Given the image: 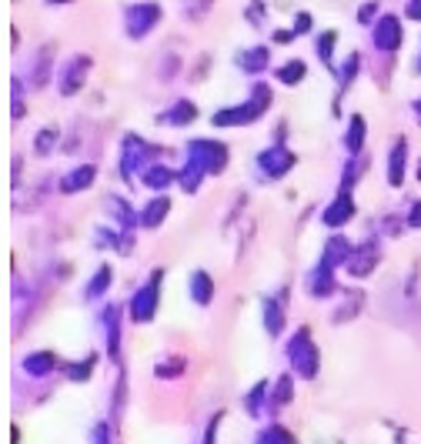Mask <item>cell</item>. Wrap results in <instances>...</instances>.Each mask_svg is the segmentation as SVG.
I'll return each mask as SVG.
<instances>
[{
    "label": "cell",
    "mask_w": 421,
    "mask_h": 444,
    "mask_svg": "<svg viewBox=\"0 0 421 444\" xmlns=\"http://www.w3.org/2000/svg\"><path fill=\"white\" fill-rule=\"evenodd\" d=\"M271 104V87H254V101L251 104H241V107H228V110H221L214 114V124L221 127H237V124H251L254 117H261L264 114V107Z\"/></svg>",
    "instance_id": "6da1fadb"
},
{
    "label": "cell",
    "mask_w": 421,
    "mask_h": 444,
    "mask_svg": "<svg viewBox=\"0 0 421 444\" xmlns=\"http://www.w3.org/2000/svg\"><path fill=\"white\" fill-rule=\"evenodd\" d=\"M157 20H161V7L157 3H137L127 10V37H148L151 27H157Z\"/></svg>",
    "instance_id": "7a4b0ae2"
},
{
    "label": "cell",
    "mask_w": 421,
    "mask_h": 444,
    "mask_svg": "<svg viewBox=\"0 0 421 444\" xmlns=\"http://www.w3.org/2000/svg\"><path fill=\"white\" fill-rule=\"evenodd\" d=\"M374 47L385 54L402 47V20L395 17V14H385V17L378 20V27H374Z\"/></svg>",
    "instance_id": "3957f363"
},
{
    "label": "cell",
    "mask_w": 421,
    "mask_h": 444,
    "mask_svg": "<svg viewBox=\"0 0 421 444\" xmlns=\"http://www.w3.org/2000/svg\"><path fill=\"white\" fill-rule=\"evenodd\" d=\"M291 361H294V368H298L304 377H311L318 371V351H315V344L308 341V331H301L298 341L291 344Z\"/></svg>",
    "instance_id": "277c9868"
},
{
    "label": "cell",
    "mask_w": 421,
    "mask_h": 444,
    "mask_svg": "<svg viewBox=\"0 0 421 444\" xmlns=\"http://www.w3.org/2000/svg\"><path fill=\"white\" fill-rule=\"evenodd\" d=\"M87 67H90V57H74L67 67H64V74H61V94H64V97H74V94L84 87Z\"/></svg>",
    "instance_id": "5b68a950"
},
{
    "label": "cell",
    "mask_w": 421,
    "mask_h": 444,
    "mask_svg": "<svg viewBox=\"0 0 421 444\" xmlns=\"http://www.w3.org/2000/svg\"><path fill=\"white\" fill-rule=\"evenodd\" d=\"M194 164L204 167V171H221L228 164V154H224V144H211V140H198L194 144Z\"/></svg>",
    "instance_id": "8992f818"
},
{
    "label": "cell",
    "mask_w": 421,
    "mask_h": 444,
    "mask_svg": "<svg viewBox=\"0 0 421 444\" xmlns=\"http://www.w3.org/2000/svg\"><path fill=\"white\" fill-rule=\"evenodd\" d=\"M157 277L161 274H154V281L148 288H141L134 294V301H131V314H134V321H151L154 311H157Z\"/></svg>",
    "instance_id": "52a82bcc"
},
{
    "label": "cell",
    "mask_w": 421,
    "mask_h": 444,
    "mask_svg": "<svg viewBox=\"0 0 421 444\" xmlns=\"http://www.w3.org/2000/svg\"><path fill=\"white\" fill-rule=\"evenodd\" d=\"M351 214H354L351 197H348V194H341V197H337L335 204H331L328 211H324V224H328V227H341V224L348 221Z\"/></svg>",
    "instance_id": "ba28073f"
},
{
    "label": "cell",
    "mask_w": 421,
    "mask_h": 444,
    "mask_svg": "<svg viewBox=\"0 0 421 444\" xmlns=\"http://www.w3.org/2000/svg\"><path fill=\"white\" fill-rule=\"evenodd\" d=\"M374 261H378V251H374V244H365V247H358L354 251V261H348V268H351V274H368L371 268H374Z\"/></svg>",
    "instance_id": "9c48e42d"
},
{
    "label": "cell",
    "mask_w": 421,
    "mask_h": 444,
    "mask_svg": "<svg viewBox=\"0 0 421 444\" xmlns=\"http://www.w3.org/2000/svg\"><path fill=\"white\" fill-rule=\"evenodd\" d=\"M404 161H408V144L398 140V144H395V151H391V167H388V174H391L388 181H391L395 188L404 181Z\"/></svg>",
    "instance_id": "30bf717a"
},
{
    "label": "cell",
    "mask_w": 421,
    "mask_h": 444,
    "mask_svg": "<svg viewBox=\"0 0 421 444\" xmlns=\"http://www.w3.org/2000/svg\"><path fill=\"white\" fill-rule=\"evenodd\" d=\"M268 57H271L268 47H254V51H244V54H241V57H237V64L248 70V74H257V70L268 67Z\"/></svg>",
    "instance_id": "8fae6325"
},
{
    "label": "cell",
    "mask_w": 421,
    "mask_h": 444,
    "mask_svg": "<svg viewBox=\"0 0 421 444\" xmlns=\"http://www.w3.org/2000/svg\"><path fill=\"white\" fill-rule=\"evenodd\" d=\"M261 164L271 171V177H278V174H285L287 167L294 164V154H287V151H281V147H278V151H271V154L261 157Z\"/></svg>",
    "instance_id": "7c38bea8"
},
{
    "label": "cell",
    "mask_w": 421,
    "mask_h": 444,
    "mask_svg": "<svg viewBox=\"0 0 421 444\" xmlns=\"http://www.w3.org/2000/svg\"><path fill=\"white\" fill-rule=\"evenodd\" d=\"M191 294H194V301H198V304H207V301H211L214 288H211V277H207L204 271L191 274Z\"/></svg>",
    "instance_id": "4fadbf2b"
},
{
    "label": "cell",
    "mask_w": 421,
    "mask_h": 444,
    "mask_svg": "<svg viewBox=\"0 0 421 444\" xmlns=\"http://www.w3.org/2000/svg\"><path fill=\"white\" fill-rule=\"evenodd\" d=\"M344 144H348V151H351V154H358V151H361V144H365V120L358 117V114L351 117V127H348Z\"/></svg>",
    "instance_id": "5bb4252c"
},
{
    "label": "cell",
    "mask_w": 421,
    "mask_h": 444,
    "mask_svg": "<svg viewBox=\"0 0 421 444\" xmlns=\"http://www.w3.org/2000/svg\"><path fill=\"white\" fill-rule=\"evenodd\" d=\"M304 60H287L285 67L278 70V81L281 84H298V81H304Z\"/></svg>",
    "instance_id": "9a60e30c"
},
{
    "label": "cell",
    "mask_w": 421,
    "mask_h": 444,
    "mask_svg": "<svg viewBox=\"0 0 421 444\" xmlns=\"http://www.w3.org/2000/svg\"><path fill=\"white\" fill-rule=\"evenodd\" d=\"M194 114H198V110H194V104H191V101H181V104H177V107H174V110L168 114V124H174V127H184V124H191V120H194Z\"/></svg>",
    "instance_id": "2e32d148"
},
{
    "label": "cell",
    "mask_w": 421,
    "mask_h": 444,
    "mask_svg": "<svg viewBox=\"0 0 421 444\" xmlns=\"http://www.w3.org/2000/svg\"><path fill=\"white\" fill-rule=\"evenodd\" d=\"M90 181H94V167L87 164V167H77V171L70 174V177L64 181V184H61V188H64V190L70 194V190H77V188H87Z\"/></svg>",
    "instance_id": "e0dca14e"
},
{
    "label": "cell",
    "mask_w": 421,
    "mask_h": 444,
    "mask_svg": "<svg viewBox=\"0 0 421 444\" xmlns=\"http://www.w3.org/2000/svg\"><path fill=\"white\" fill-rule=\"evenodd\" d=\"M164 214H168V197H157V201H151V207L144 211V224H148V227H154V224L161 221Z\"/></svg>",
    "instance_id": "ac0fdd59"
},
{
    "label": "cell",
    "mask_w": 421,
    "mask_h": 444,
    "mask_svg": "<svg viewBox=\"0 0 421 444\" xmlns=\"http://www.w3.org/2000/svg\"><path fill=\"white\" fill-rule=\"evenodd\" d=\"M335 31H324V34L318 37V57L321 60H324V64H328V60H331V51H335Z\"/></svg>",
    "instance_id": "d6986e66"
},
{
    "label": "cell",
    "mask_w": 421,
    "mask_h": 444,
    "mask_svg": "<svg viewBox=\"0 0 421 444\" xmlns=\"http://www.w3.org/2000/svg\"><path fill=\"white\" fill-rule=\"evenodd\" d=\"M54 364V354H34V358H27V371H34V375H47Z\"/></svg>",
    "instance_id": "ffe728a7"
},
{
    "label": "cell",
    "mask_w": 421,
    "mask_h": 444,
    "mask_svg": "<svg viewBox=\"0 0 421 444\" xmlns=\"http://www.w3.org/2000/svg\"><path fill=\"white\" fill-rule=\"evenodd\" d=\"M341 254L351 257V247H348L341 238H335L331 244H328V264H337V261H341Z\"/></svg>",
    "instance_id": "44dd1931"
},
{
    "label": "cell",
    "mask_w": 421,
    "mask_h": 444,
    "mask_svg": "<svg viewBox=\"0 0 421 444\" xmlns=\"http://www.w3.org/2000/svg\"><path fill=\"white\" fill-rule=\"evenodd\" d=\"M170 177H174V174H170L168 167H154V171L148 174V177H144V181H148V184H151V188H164V184H170Z\"/></svg>",
    "instance_id": "7402d4cb"
},
{
    "label": "cell",
    "mask_w": 421,
    "mask_h": 444,
    "mask_svg": "<svg viewBox=\"0 0 421 444\" xmlns=\"http://www.w3.org/2000/svg\"><path fill=\"white\" fill-rule=\"evenodd\" d=\"M315 294H328V290H331V271H328V268H321L318 274H315Z\"/></svg>",
    "instance_id": "603a6c76"
},
{
    "label": "cell",
    "mask_w": 421,
    "mask_h": 444,
    "mask_svg": "<svg viewBox=\"0 0 421 444\" xmlns=\"http://www.w3.org/2000/svg\"><path fill=\"white\" fill-rule=\"evenodd\" d=\"M107 277H111V268H101V271H97V277H94V284H90V290H87V294H90V297H97V294H101V290L107 288Z\"/></svg>",
    "instance_id": "cb8c5ba5"
},
{
    "label": "cell",
    "mask_w": 421,
    "mask_h": 444,
    "mask_svg": "<svg viewBox=\"0 0 421 444\" xmlns=\"http://www.w3.org/2000/svg\"><path fill=\"white\" fill-rule=\"evenodd\" d=\"M211 3H214V0H184V10L191 14V17H201Z\"/></svg>",
    "instance_id": "d4e9b609"
},
{
    "label": "cell",
    "mask_w": 421,
    "mask_h": 444,
    "mask_svg": "<svg viewBox=\"0 0 421 444\" xmlns=\"http://www.w3.org/2000/svg\"><path fill=\"white\" fill-rule=\"evenodd\" d=\"M57 140L54 131H44V134H37V154H51V144Z\"/></svg>",
    "instance_id": "484cf974"
},
{
    "label": "cell",
    "mask_w": 421,
    "mask_h": 444,
    "mask_svg": "<svg viewBox=\"0 0 421 444\" xmlns=\"http://www.w3.org/2000/svg\"><path fill=\"white\" fill-rule=\"evenodd\" d=\"M268 327L274 331V334L281 331V311H278V304H274V301H268Z\"/></svg>",
    "instance_id": "4316f807"
},
{
    "label": "cell",
    "mask_w": 421,
    "mask_h": 444,
    "mask_svg": "<svg viewBox=\"0 0 421 444\" xmlns=\"http://www.w3.org/2000/svg\"><path fill=\"white\" fill-rule=\"evenodd\" d=\"M311 31V14H298L294 17V34H308Z\"/></svg>",
    "instance_id": "83f0119b"
},
{
    "label": "cell",
    "mask_w": 421,
    "mask_h": 444,
    "mask_svg": "<svg viewBox=\"0 0 421 444\" xmlns=\"http://www.w3.org/2000/svg\"><path fill=\"white\" fill-rule=\"evenodd\" d=\"M354 70H358V54H351L344 60V81H354Z\"/></svg>",
    "instance_id": "f1b7e54d"
},
{
    "label": "cell",
    "mask_w": 421,
    "mask_h": 444,
    "mask_svg": "<svg viewBox=\"0 0 421 444\" xmlns=\"http://www.w3.org/2000/svg\"><path fill=\"white\" fill-rule=\"evenodd\" d=\"M408 17L421 20V0H408Z\"/></svg>",
    "instance_id": "f546056e"
},
{
    "label": "cell",
    "mask_w": 421,
    "mask_h": 444,
    "mask_svg": "<svg viewBox=\"0 0 421 444\" xmlns=\"http://www.w3.org/2000/svg\"><path fill=\"white\" fill-rule=\"evenodd\" d=\"M374 10H378V3H365V7H361V17H358V20H371V14H374Z\"/></svg>",
    "instance_id": "4dcf8cb0"
},
{
    "label": "cell",
    "mask_w": 421,
    "mask_h": 444,
    "mask_svg": "<svg viewBox=\"0 0 421 444\" xmlns=\"http://www.w3.org/2000/svg\"><path fill=\"white\" fill-rule=\"evenodd\" d=\"M411 224H421V207L415 211V217H411Z\"/></svg>",
    "instance_id": "1f68e13d"
},
{
    "label": "cell",
    "mask_w": 421,
    "mask_h": 444,
    "mask_svg": "<svg viewBox=\"0 0 421 444\" xmlns=\"http://www.w3.org/2000/svg\"><path fill=\"white\" fill-rule=\"evenodd\" d=\"M47 3H74V0H47Z\"/></svg>",
    "instance_id": "d6a6232c"
},
{
    "label": "cell",
    "mask_w": 421,
    "mask_h": 444,
    "mask_svg": "<svg viewBox=\"0 0 421 444\" xmlns=\"http://www.w3.org/2000/svg\"><path fill=\"white\" fill-rule=\"evenodd\" d=\"M418 114H421V104H418Z\"/></svg>",
    "instance_id": "836d02e7"
},
{
    "label": "cell",
    "mask_w": 421,
    "mask_h": 444,
    "mask_svg": "<svg viewBox=\"0 0 421 444\" xmlns=\"http://www.w3.org/2000/svg\"><path fill=\"white\" fill-rule=\"evenodd\" d=\"M418 177H421V167H418Z\"/></svg>",
    "instance_id": "e575fe53"
}]
</instances>
